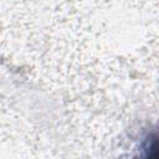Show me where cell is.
<instances>
[{
    "label": "cell",
    "instance_id": "1",
    "mask_svg": "<svg viewBox=\"0 0 159 159\" xmlns=\"http://www.w3.org/2000/svg\"><path fill=\"white\" fill-rule=\"evenodd\" d=\"M147 149L149 150V155L154 157V158H159V134L153 137L149 140V144L147 147Z\"/></svg>",
    "mask_w": 159,
    "mask_h": 159
}]
</instances>
